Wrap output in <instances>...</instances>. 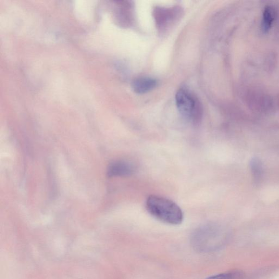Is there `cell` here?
<instances>
[{
	"label": "cell",
	"mask_w": 279,
	"mask_h": 279,
	"mask_svg": "<svg viewBox=\"0 0 279 279\" xmlns=\"http://www.w3.org/2000/svg\"><path fill=\"white\" fill-rule=\"evenodd\" d=\"M227 241L222 229L214 224H207L196 229L192 234L190 243L193 249L200 253L220 249Z\"/></svg>",
	"instance_id": "6da1fadb"
},
{
	"label": "cell",
	"mask_w": 279,
	"mask_h": 279,
	"mask_svg": "<svg viewBox=\"0 0 279 279\" xmlns=\"http://www.w3.org/2000/svg\"><path fill=\"white\" fill-rule=\"evenodd\" d=\"M146 207L152 216L165 224L177 225L183 221V214L181 208L168 198L150 195L146 201Z\"/></svg>",
	"instance_id": "7a4b0ae2"
},
{
	"label": "cell",
	"mask_w": 279,
	"mask_h": 279,
	"mask_svg": "<svg viewBox=\"0 0 279 279\" xmlns=\"http://www.w3.org/2000/svg\"><path fill=\"white\" fill-rule=\"evenodd\" d=\"M175 99L177 108L184 118L194 123H197L201 120V104L189 91L184 89L178 90Z\"/></svg>",
	"instance_id": "3957f363"
},
{
	"label": "cell",
	"mask_w": 279,
	"mask_h": 279,
	"mask_svg": "<svg viewBox=\"0 0 279 279\" xmlns=\"http://www.w3.org/2000/svg\"><path fill=\"white\" fill-rule=\"evenodd\" d=\"M181 13L178 9H161L155 10V17L159 29L164 30L173 23Z\"/></svg>",
	"instance_id": "277c9868"
},
{
	"label": "cell",
	"mask_w": 279,
	"mask_h": 279,
	"mask_svg": "<svg viewBox=\"0 0 279 279\" xmlns=\"http://www.w3.org/2000/svg\"><path fill=\"white\" fill-rule=\"evenodd\" d=\"M136 170L134 164L125 161H118L109 166L107 174L109 177H128L133 174Z\"/></svg>",
	"instance_id": "5b68a950"
},
{
	"label": "cell",
	"mask_w": 279,
	"mask_h": 279,
	"mask_svg": "<svg viewBox=\"0 0 279 279\" xmlns=\"http://www.w3.org/2000/svg\"><path fill=\"white\" fill-rule=\"evenodd\" d=\"M157 85L156 80L143 77L135 79L132 83V88L136 94L142 95L154 90Z\"/></svg>",
	"instance_id": "8992f818"
},
{
	"label": "cell",
	"mask_w": 279,
	"mask_h": 279,
	"mask_svg": "<svg viewBox=\"0 0 279 279\" xmlns=\"http://www.w3.org/2000/svg\"><path fill=\"white\" fill-rule=\"evenodd\" d=\"M275 17V13L273 8L270 6L265 8L263 14L262 21V29L264 31H267L270 28Z\"/></svg>",
	"instance_id": "52a82bcc"
},
{
	"label": "cell",
	"mask_w": 279,
	"mask_h": 279,
	"mask_svg": "<svg viewBox=\"0 0 279 279\" xmlns=\"http://www.w3.org/2000/svg\"><path fill=\"white\" fill-rule=\"evenodd\" d=\"M236 275L234 273H224L211 276L206 279H235Z\"/></svg>",
	"instance_id": "ba28073f"
}]
</instances>
